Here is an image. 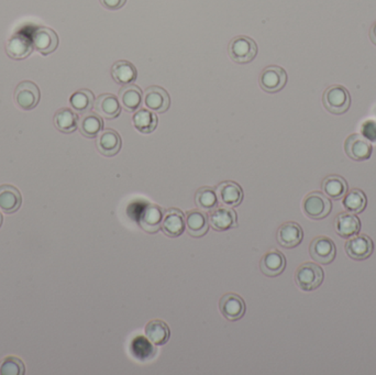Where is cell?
I'll return each instance as SVG.
<instances>
[{
  "label": "cell",
  "instance_id": "obj_1",
  "mask_svg": "<svg viewBox=\"0 0 376 375\" xmlns=\"http://www.w3.org/2000/svg\"><path fill=\"white\" fill-rule=\"evenodd\" d=\"M295 283L304 292H313L324 282L325 273L322 267L313 262H306L299 265L295 272Z\"/></svg>",
  "mask_w": 376,
  "mask_h": 375
},
{
  "label": "cell",
  "instance_id": "obj_2",
  "mask_svg": "<svg viewBox=\"0 0 376 375\" xmlns=\"http://www.w3.org/2000/svg\"><path fill=\"white\" fill-rule=\"evenodd\" d=\"M322 104L330 114H346L351 105V96L346 87L332 85L325 90Z\"/></svg>",
  "mask_w": 376,
  "mask_h": 375
},
{
  "label": "cell",
  "instance_id": "obj_3",
  "mask_svg": "<svg viewBox=\"0 0 376 375\" xmlns=\"http://www.w3.org/2000/svg\"><path fill=\"white\" fill-rule=\"evenodd\" d=\"M230 59L238 64H246L253 61L257 54V45L250 36H238L230 41L228 47Z\"/></svg>",
  "mask_w": 376,
  "mask_h": 375
},
{
  "label": "cell",
  "instance_id": "obj_4",
  "mask_svg": "<svg viewBox=\"0 0 376 375\" xmlns=\"http://www.w3.org/2000/svg\"><path fill=\"white\" fill-rule=\"evenodd\" d=\"M302 207L304 214L308 218L321 220L329 216L332 210V203L322 193L312 192L305 196Z\"/></svg>",
  "mask_w": 376,
  "mask_h": 375
},
{
  "label": "cell",
  "instance_id": "obj_5",
  "mask_svg": "<svg viewBox=\"0 0 376 375\" xmlns=\"http://www.w3.org/2000/svg\"><path fill=\"white\" fill-rule=\"evenodd\" d=\"M14 99L19 108L29 112L36 108L40 103L41 93L34 82L23 81L18 84L14 89Z\"/></svg>",
  "mask_w": 376,
  "mask_h": 375
},
{
  "label": "cell",
  "instance_id": "obj_6",
  "mask_svg": "<svg viewBox=\"0 0 376 375\" xmlns=\"http://www.w3.org/2000/svg\"><path fill=\"white\" fill-rule=\"evenodd\" d=\"M309 254L317 263L328 265L335 261L337 247L329 237H316L315 239L310 242Z\"/></svg>",
  "mask_w": 376,
  "mask_h": 375
},
{
  "label": "cell",
  "instance_id": "obj_7",
  "mask_svg": "<svg viewBox=\"0 0 376 375\" xmlns=\"http://www.w3.org/2000/svg\"><path fill=\"white\" fill-rule=\"evenodd\" d=\"M259 83L264 92L274 94L285 87L287 83V73L283 67L270 65L261 73Z\"/></svg>",
  "mask_w": 376,
  "mask_h": 375
},
{
  "label": "cell",
  "instance_id": "obj_8",
  "mask_svg": "<svg viewBox=\"0 0 376 375\" xmlns=\"http://www.w3.org/2000/svg\"><path fill=\"white\" fill-rule=\"evenodd\" d=\"M346 256L354 261H364L372 256L374 242L368 234H361L349 238L344 245Z\"/></svg>",
  "mask_w": 376,
  "mask_h": 375
},
{
  "label": "cell",
  "instance_id": "obj_9",
  "mask_svg": "<svg viewBox=\"0 0 376 375\" xmlns=\"http://www.w3.org/2000/svg\"><path fill=\"white\" fill-rule=\"evenodd\" d=\"M346 156L353 161H366L372 156L373 147L370 140L360 134H353L346 138L344 142Z\"/></svg>",
  "mask_w": 376,
  "mask_h": 375
},
{
  "label": "cell",
  "instance_id": "obj_10",
  "mask_svg": "<svg viewBox=\"0 0 376 375\" xmlns=\"http://www.w3.org/2000/svg\"><path fill=\"white\" fill-rule=\"evenodd\" d=\"M219 311L229 322H238L246 314V302L240 295L228 293L219 300Z\"/></svg>",
  "mask_w": 376,
  "mask_h": 375
},
{
  "label": "cell",
  "instance_id": "obj_11",
  "mask_svg": "<svg viewBox=\"0 0 376 375\" xmlns=\"http://www.w3.org/2000/svg\"><path fill=\"white\" fill-rule=\"evenodd\" d=\"M31 40H32L34 49L43 56H47V54L54 52L58 49V43H60L56 31L47 28V27L36 28L32 34Z\"/></svg>",
  "mask_w": 376,
  "mask_h": 375
},
{
  "label": "cell",
  "instance_id": "obj_12",
  "mask_svg": "<svg viewBox=\"0 0 376 375\" xmlns=\"http://www.w3.org/2000/svg\"><path fill=\"white\" fill-rule=\"evenodd\" d=\"M209 225L213 230L227 231L238 227V216L231 207H216L211 210Z\"/></svg>",
  "mask_w": 376,
  "mask_h": 375
},
{
  "label": "cell",
  "instance_id": "obj_13",
  "mask_svg": "<svg viewBox=\"0 0 376 375\" xmlns=\"http://www.w3.org/2000/svg\"><path fill=\"white\" fill-rule=\"evenodd\" d=\"M277 239L281 247L294 249L302 243L304 239V230L299 223L295 221H287L279 226Z\"/></svg>",
  "mask_w": 376,
  "mask_h": 375
},
{
  "label": "cell",
  "instance_id": "obj_14",
  "mask_svg": "<svg viewBox=\"0 0 376 375\" xmlns=\"http://www.w3.org/2000/svg\"><path fill=\"white\" fill-rule=\"evenodd\" d=\"M161 229L165 236L177 238L186 230L185 215L180 209L169 208L164 213Z\"/></svg>",
  "mask_w": 376,
  "mask_h": 375
},
{
  "label": "cell",
  "instance_id": "obj_15",
  "mask_svg": "<svg viewBox=\"0 0 376 375\" xmlns=\"http://www.w3.org/2000/svg\"><path fill=\"white\" fill-rule=\"evenodd\" d=\"M286 267V258L281 251L277 249L266 252L261 258L260 269L263 274L268 278H277L281 276Z\"/></svg>",
  "mask_w": 376,
  "mask_h": 375
},
{
  "label": "cell",
  "instance_id": "obj_16",
  "mask_svg": "<svg viewBox=\"0 0 376 375\" xmlns=\"http://www.w3.org/2000/svg\"><path fill=\"white\" fill-rule=\"evenodd\" d=\"M144 105L152 112L163 114L171 106V97L163 87L151 86L144 93Z\"/></svg>",
  "mask_w": 376,
  "mask_h": 375
},
{
  "label": "cell",
  "instance_id": "obj_17",
  "mask_svg": "<svg viewBox=\"0 0 376 375\" xmlns=\"http://www.w3.org/2000/svg\"><path fill=\"white\" fill-rule=\"evenodd\" d=\"M186 230L193 238H202L209 230V218L202 209H191L185 215Z\"/></svg>",
  "mask_w": 376,
  "mask_h": 375
},
{
  "label": "cell",
  "instance_id": "obj_18",
  "mask_svg": "<svg viewBox=\"0 0 376 375\" xmlns=\"http://www.w3.org/2000/svg\"><path fill=\"white\" fill-rule=\"evenodd\" d=\"M164 217V210L160 206L150 204L141 213L139 218V225L148 234H156L162 226Z\"/></svg>",
  "mask_w": 376,
  "mask_h": 375
},
{
  "label": "cell",
  "instance_id": "obj_19",
  "mask_svg": "<svg viewBox=\"0 0 376 375\" xmlns=\"http://www.w3.org/2000/svg\"><path fill=\"white\" fill-rule=\"evenodd\" d=\"M32 40L23 34H16L8 40L6 45V52L12 59H27L34 51Z\"/></svg>",
  "mask_w": 376,
  "mask_h": 375
},
{
  "label": "cell",
  "instance_id": "obj_20",
  "mask_svg": "<svg viewBox=\"0 0 376 375\" xmlns=\"http://www.w3.org/2000/svg\"><path fill=\"white\" fill-rule=\"evenodd\" d=\"M96 145L103 156H115L121 150V136L113 129H105L98 134Z\"/></svg>",
  "mask_w": 376,
  "mask_h": 375
},
{
  "label": "cell",
  "instance_id": "obj_21",
  "mask_svg": "<svg viewBox=\"0 0 376 375\" xmlns=\"http://www.w3.org/2000/svg\"><path fill=\"white\" fill-rule=\"evenodd\" d=\"M216 192L220 203L231 208L240 205L244 200V189L235 182L227 181L219 184Z\"/></svg>",
  "mask_w": 376,
  "mask_h": 375
},
{
  "label": "cell",
  "instance_id": "obj_22",
  "mask_svg": "<svg viewBox=\"0 0 376 375\" xmlns=\"http://www.w3.org/2000/svg\"><path fill=\"white\" fill-rule=\"evenodd\" d=\"M23 204V196L17 187L3 184L0 185V210L6 214H14Z\"/></svg>",
  "mask_w": 376,
  "mask_h": 375
},
{
  "label": "cell",
  "instance_id": "obj_23",
  "mask_svg": "<svg viewBox=\"0 0 376 375\" xmlns=\"http://www.w3.org/2000/svg\"><path fill=\"white\" fill-rule=\"evenodd\" d=\"M335 229L338 236L344 239H349L361 230V220L357 215L352 213H341L335 220Z\"/></svg>",
  "mask_w": 376,
  "mask_h": 375
},
{
  "label": "cell",
  "instance_id": "obj_24",
  "mask_svg": "<svg viewBox=\"0 0 376 375\" xmlns=\"http://www.w3.org/2000/svg\"><path fill=\"white\" fill-rule=\"evenodd\" d=\"M94 108L99 116L107 119H115L121 112V105L117 96L113 94H103L95 99Z\"/></svg>",
  "mask_w": 376,
  "mask_h": 375
},
{
  "label": "cell",
  "instance_id": "obj_25",
  "mask_svg": "<svg viewBox=\"0 0 376 375\" xmlns=\"http://www.w3.org/2000/svg\"><path fill=\"white\" fill-rule=\"evenodd\" d=\"M142 100H143V97H142L141 88L134 84H128L120 89V105L127 112H133L138 110L141 106Z\"/></svg>",
  "mask_w": 376,
  "mask_h": 375
},
{
  "label": "cell",
  "instance_id": "obj_26",
  "mask_svg": "<svg viewBox=\"0 0 376 375\" xmlns=\"http://www.w3.org/2000/svg\"><path fill=\"white\" fill-rule=\"evenodd\" d=\"M78 129L86 138H96L103 131V118L97 112H85L78 120Z\"/></svg>",
  "mask_w": 376,
  "mask_h": 375
},
{
  "label": "cell",
  "instance_id": "obj_27",
  "mask_svg": "<svg viewBox=\"0 0 376 375\" xmlns=\"http://www.w3.org/2000/svg\"><path fill=\"white\" fill-rule=\"evenodd\" d=\"M145 336L154 346H163L169 341L171 331L165 322L160 319L150 320L144 329Z\"/></svg>",
  "mask_w": 376,
  "mask_h": 375
},
{
  "label": "cell",
  "instance_id": "obj_28",
  "mask_svg": "<svg viewBox=\"0 0 376 375\" xmlns=\"http://www.w3.org/2000/svg\"><path fill=\"white\" fill-rule=\"evenodd\" d=\"M54 125L62 134H73L78 128V116L73 109L63 107L54 114Z\"/></svg>",
  "mask_w": 376,
  "mask_h": 375
},
{
  "label": "cell",
  "instance_id": "obj_29",
  "mask_svg": "<svg viewBox=\"0 0 376 375\" xmlns=\"http://www.w3.org/2000/svg\"><path fill=\"white\" fill-rule=\"evenodd\" d=\"M158 116L150 110V109H139L136 114H133L132 123L137 130L141 134H152L158 127Z\"/></svg>",
  "mask_w": 376,
  "mask_h": 375
},
{
  "label": "cell",
  "instance_id": "obj_30",
  "mask_svg": "<svg viewBox=\"0 0 376 375\" xmlns=\"http://www.w3.org/2000/svg\"><path fill=\"white\" fill-rule=\"evenodd\" d=\"M322 192L335 200L341 199L348 192V183L342 176H327L321 184Z\"/></svg>",
  "mask_w": 376,
  "mask_h": 375
},
{
  "label": "cell",
  "instance_id": "obj_31",
  "mask_svg": "<svg viewBox=\"0 0 376 375\" xmlns=\"http://www.w3.org/2000/svg\"><path fill=\"white\" fill-rule=\"evenodd\" d=\"M111 75L117 83L128 85V84L136 81L138 72H137L136 66L131 62L121 60L113 65Z\"/></svg>",
  "mask_w": 376,
  "mask_h": 375
},
{
  "label": "cell",
  "instance_id": "obj_32",
  "mask_svg": "<svg viewBox=\"0 0 376 375\" xmlns=\"http://www.w3.org/2000/svg\"><path fill=\"white\" fill-rule=\"evenodd\" d=\"M366 205H368L366 195L359 189H353L350 192H346L343 198V207L352 214H361L366 208Z\"/></svg>",
  "mask_w": 376,
  "mask_h": 375
},
{
  "label": "cell",
  "instance_id": "obj_33",
  "mask_svg": "<svg viewBox=\"0 0 376 375\" xmlns=\"http://www.w3.org/2000/svg\"><path fill=\"white\" fill-rule=\"evenodd\" d=\"M94 103V94L89 89H80L69 98V104L72 106V108L80 114L89 112L93 108Z\"/></svg>",
  "mask_w": 376,
  "mask_h": 375
},
{
  "label": "cell",
  "instance_id": "obj_34",
  "mask_svg": "<svg viewBox=\"0 0 376 375\" xmlns=\"http://www.w3.org/2000/svg\"><path fill=\"white\" fill-rule=\"evenodd\" d=\"M218 196L213 187L205 186L197 191L195 194V204L204 211H211L218 207Z\"/></svg>",
  "mask_w": 376,
  "mask_h": 375
},
{
  "label": "cell",
  "instance_id": "obj_35",
  "mask_svg": "<svg viewBox=\"0 0 376 375\" xmlns=\"http://www.w3.org/2000/svg\"><path fill=\"white\" fill-rule=\"evenodd\" d=\"M25 372V364H23V360L17 356H6L0 363V374L1 375H23Z\"/></svg>",
  "mask_w": 376,
  "mask_h": 375
},
{
  "label": "cell",
  "instance_id": "obj_36",
  "mask_svg": "<svg viewBox=\"0 0 376 375\" xmlns=\"http://www.w3.org/2000/svg\"><path fill=\"white\" fill-rule=\"evenodd\" d=\"M100 3L108 10H118L125 6L127 0H99Z\"/></svg>",
  "mask_w": 376,
  "mask_h": 375
},
{
  "label": "cell",
  "instance_id": "obj_37",
  "mask_svg": "<svg viewBox=\"0 0 376 375\" xmlns=\"http://www.w3.org/2000/svg\"><path fill=\"white\" fill-rule=\"evenodd\" d=\"M370 39L374 45H376V23L372 25V28L370 30Z\"/></svg>",
  "mask_w": 376,
  "mask_h": 375
},
{
  "label": "cell",
  "instance_id": "obj_38",
  "mask_svg": "<svg viewBox=\"0 0 376 375\" xmlns=\"http://www.w3.org/2000/svg\"><path fill=\"white\" fill-rule=\"evenodd\" d=\"M3 214L0 213V228H1V226H3Z\"/></svg>",
  "mask_w": 376,
  "mask_h": 375
}]
</instances>
